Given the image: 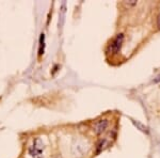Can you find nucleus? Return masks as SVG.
<instances>
[{"label": "nucleus", "mask_w": 160, "mask_h": 158, "mask_svg": "<svg viewBox=\"0 0 160 158\" xmlns=\"http://www.w3.org/2000/svg\"><path fill=\"white\" fill-rule=\"evenodd\" d=\"M44 150L43 141L40 138H37L33 141V144L29 147V153L33 158H42V152Z\"/></svg>", "instance_id": "1"}, {"label": "nucleus", "mask_w": 160, "mask_h": 158, "mask_svg": "<svg viewBox=\"0 0 160 158\" xmlns=\"http://www.w3.org/2000/svg\"><path fill=\"white\" fill-rule=\"evenodd\" d=\"M123 42H124V35L123 34H118L117 35V38L112 41V43L110 44L109 46V53L110 54H118L120 51L121 47L123 45Z\"/></svg>", "instance_id": "2"}, {"label": "nucleus", "mask_w": 160, "mask_h": 158, "mask_svg": "<svg viewBox=\"0 0 160 158\" xmlns=\"http://www.w3.org/2000/svg\"><path fill=\"white\" fill-rule=\"evenodd\" d=\"M108 125H109V121L107 119H102V120H98L94 123L93 130H94V133L96 135H102L108 128Z\"/></svg>", "instance_id": "3"}, {"label": "nucleus", "mask_w": 160, "mask_h": 158, "mask_svg": "<svg viewBox=\"0 0 160 158\" xmlns=\"http://www.w3.org/2000/svg\"><path fill=\"white\" fill-rule=\"evenodd\" d=\"M44 49H45V35L44 33L41 34L40 38V48H38V56H42L44 54Z\"/></svg>", "instance_id": "4"}, {"label": "nucleus", "mask_w": 160, "mask_h": 158, "mask_svg": "<svg viewBox=\"0 0 160 158\" xmlns=\"http://www.w3.org/2000/svg\"><path fill=\"white\" fill-rule=\"evenodd\" d=\"M137 126H138L139 128H140V130H142V131H144V133H148V127L146 126H144V125H142L141 123H139V122H137V123H135Z\"/></svg>", "instance_id": "5"}, {"label": "nucleus", "mask_w": 160, "mask_h": 158, "mask_svg": "<svg viewBox=\"0 0 160 158\" xmlns=\"http://www.w3.org/2000/svg\"><path fill=\"white\" fill-rule=\"evenodd\" d=\"M126 4H129V6H135V4H137V1H132V2L128 1V2H126Z\"/></svg>", "instance_id": "6"}, {"label": "nucleus", "mask_w": 160, "mask_h": 158, "mask_svg": "<svg viewBox=\"0 0 160 158\" xmlns=\"http://www.w3.org/2000/svg\"><path fill=\"white\" fill-rule=\"evenodd\" d=\"M157 24H158V27L160 28V14H159V16H158V19H157Z\"/></svg>", "instance_id": "7"}, {"label": "nucleus", "mask_w": 160, "mask_h": 158, "mask_svg": "<svg viewBox=\"0 0 160 158\" xmlns=\"http://www.w3.org/2000/svg\"><path fill=\"white\" fill-rule=\"evenodd\" d=\"M156 81H160V75L158 77H157V79H156Z\"/></svg>", "instance_id": "8"}]
</instances>
